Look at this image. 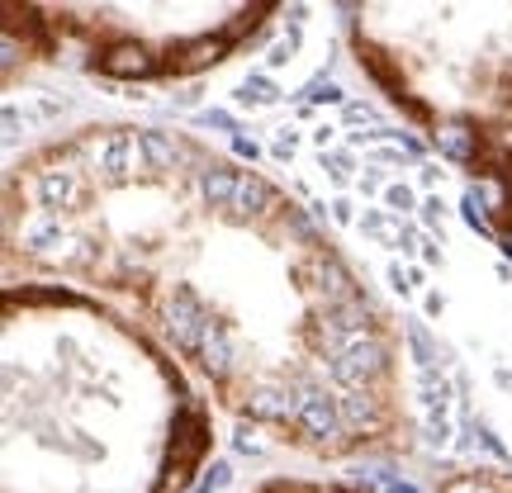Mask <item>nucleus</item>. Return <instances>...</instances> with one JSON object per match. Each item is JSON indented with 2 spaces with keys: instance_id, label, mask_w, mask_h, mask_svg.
<instances>
[{
  "instance_id": "f257e3e1",
  "label": "nucleus",
  "mask_w": 512,
  "mask_h": 493,
  "mask_svg": "<svg viewBox=\"0 0 512 493\" xmlns=\"http://www.w3.org/2000/svg\"><path fill=\"white\" fill-rule=\"evenodd\" d=\"M133 171H152L143 157V147L138 138L128 133V128H110L105 138H95V176L110 185H124L133 181Z\"/></svg>"
},
{
  "instance_id": "f03ea898",
  "label": "nucleus",
  "mask_w": 512,
  "mask_h": 493,
  "mask_svg": "<svg viewBox=\"0 0 512 493\" xmlns=\"http://www.w3.org/2000/svg\"><path fill=\"white\" fill-rule=\"evenodd\" d=\"M384 370H389V351H384L380 337H366V342H356V347H347L342 356L328 361V375L337 384H347L351 394L366 389V384H375Z\"/></svg>"
},
{
  "instance_id": "7ed1b4c3",
  "label": "nucleus",
  "mask_w": 512,
  "mask_h": 493,
  "mask_svg": "<svg viewBox=\"0 0 512 493\" xmlns=\"http://www.w3.org/2000/svg\"><path fill=\"white\" fill-rule=\"evenodd\" d=\"M204 328H209V309L200 304V294L190 285H176L171 299H166V332L176 337V347L200 356V342H204Z\"/></svg>"
},
{
  "instance_id": "20e7f679",
  "label": "nucleus",
  "mask_w": 512,
  "mask_h": 493,
  "mask_svg": "<svg viewBox=\"0 0 512 493\" xmlns=\"http://www.w3.org/2000/svg\"><path fill=\"white\" fill-rule=\"evenodd\" d=\"M356 228H361L366 238H375L380 247L403 252V256H422V247H427V233H418L413 223L399 219V214H389V209H366Z\"/></svg>"
},
{
  "instance_id": "39448f33",
  "label": "nucleus",
  "mask_w": 512,
  "mask_h": 493,
  "mask_svg": "<svg viewBox=\"0 0 512 493\" xmlns=\"http://www.w3.org/2000/svg\"><path fill=\"white\" fill-rule=\"evenodd\" d=\"M299 427H304V437L309 441H332L347 422H342V399H332L328 389H304V399H299Z\"/></svg>"
},
{
  "instance_id": "423d86ee",
  "label": "nucleus",
  "mask_w": 512,
  "mask_h": 493,
  "mask_svg": "<svg viewBox=\"0 0 512 493\" xmlns=\"http://www.w3.org/2000/svg\"><path fill=\"white\" fill-rule=\"evenodd\" d=\"M95 67L105 76H114V81H143V76H152V72H162V62L152 57V48L147 43H110L105 53L95 57Z\"/></svg>"
},
{
  "instance_id": "0eeeda50",
  "label": "nucleus",
  "mask_w": 512,
  "mask_h": 493,
  "mask_svg": "<svg viewBox=\"0 0 512 493\" xmlns=\"http://www.w3.org/2000/svg\"><path fill=\"white\" fill-rule=\"evenodd\" d=\"M171 470L176 475H185L195 460L209 451V422H204V413H195V408H185V413H176V422H171Z\"/></svg>"
},
{
  "instance_id": "6e6552de",
  "label": "nucleus",
  "mask_w": 512,
  "mask_h": 493,
  "mask_svg": "<svg viewBox=\"0 0 512 493\" xmlns=\"http://www.w3.org/2000/svg\"><path fill=\"white\" fill-rule=\"evenodd\" d=\"M233 48V38L228 34H204V38H185V43H176L171 48V57H166V72H204V67H214V62H223V53Z\"/></svg>"
},
{
  "instance_id": "1a4fd4ad",
  "label": "nucleus",
  "mask_w": 512,
  "mask_h": 493,
  "mask_svg": "<svg viewBox=\"0 0 512 493\" xmlns=\"http://www.w3.org/2000/svg\"><path fill=\"white\" fill-rule=\"evenodd\" d=\"M299 399H304V389L256 384V389H247V413L252 418H271V422H294L299 418Z\"/></svg>"
},
{
  "instance_id": "9d476101",
  "label": "nucleus",
  "mask_w": 512,
  "mask_h": 493,
  "mask_svg": "<svg viewBox=\"0 0 512 493\" xmlns=\"http://www.w3.org/2000/svg\"><path fill=\"white\" fill-rule=\"evenodd\" d=\"M38 200H43V209L48 214H67L76 200H81V190H76V171H67V166H53V171H38Z\"/></svg>"
},
{
  "instance_id": "9b49d317",
  "label": "nucleus",
  "mask_w": 512,
  "mask_h": 493,
  "mask_svg": "<svg viewBox=\"0 0 512 493\" xmlns=\"http://www.w3.org/2000/svg\"><path fill=\"white\" fill-rule=\"evenodd\" d=\"M275 204V190L256 171H242V181H238V195H233V209H228V219L233 223H252L261 219V209H271Z\"/></svg>"
},
{
  "instance_id": "f8f14e48",
  "label": "nucleus",
  "mask_w": 512,
  "mask_h": 493,
  "mask_svg": "<svg viewBox=\"0 0 512 493\" xmlns=\"http://www.w3.org/2000/svg\"><path fill=\"white\" fill-rule=\"evenodd\" d=\"M238 181H242V171H233L228 162H209L200 171V195L209 209H233V195H238Z\"/></svg>"
},
{
  "instance_id": "ddd939ff",
  "label": "nucleus",
  "mask_w": 512,
  "mask_h": 493,
  "mask_svg": "<svg viewBox=\"0 0 512 493\" xmlns=\"http://www.w3.org/2000/svg\"><path fill=\"white\" fill-rule=\"evenodd\" d=\"M437 147H441V157H451V162H475L479 157L475 124H465V119H446V124H437Z\"/></svg>"
},
{
  "instance_id": "4468645a",
  "label": "nucleus",
  "mask_w": 512,
  "mask_h": 493,
  "mask_svg": "<svg viewBox=\"0 0 512 493\" xmlns=\"http://www.w3.org/2000/svg\"><path fill=\"white\" fill-rule=\"evenodd\" d=\"M200 366L223 380L228 370H233V342H228V328H223L219 318H209V328H204V342H200Z\"/></svg>"
},
{
  "instance_id": "2eb2a0df",
  "label": "nucleus",
  "mask_w": 512,
  "mask_h": 493,
  "mask_svg": "<svg viewBox=\"0 0 512 493\" xmlns=\"http://www.w3.org/2000/svg\"><path fill=\"white\" fill-rule=\"evenodd\" d=\"M138 147H143V157L152 171H176V166L185 162V147L176 143V138L157 133V128H143V133H138Z\"/></svg>"
},
{
  "instance_id": "dca6fc26",
  "label": "nucleus",
  "mask_w": 512,
  "mask_h": 493,
  "mask_svg": "<svg viewBox=\"0 0 512 493\" xmlns=\"http://www.w3.org/2000/svg\"><path fill=\"white\" fill-rule=\"evenodd\" d=\"M19 242H24L29 252H48V247H62V214H48V209H38L34 219L24 223Z\"/></svg>"
},
{
  "instance_id": "f3484780",
  "label": "nucleus",
  "mask_w": 512,
  "mask_h": 493,
  "mask_svg": "<svg viewBox=\"0 0 512 493\" xmlns=\"http://www.w3.org/2000/svg\"><path fill=\"white\" fill-rule=\"evenodd\" d=\"M342 422H347V427H356V432H370V427H380V422H384L380 399H375V394H366V389L347 394V399H342Z\"/></svg>"
},
{
  "instance_id": "a211bd4d",
  "label": "nucleus",
  "mask_w": 512,
  "mask_h": 493,
  "mask_svg": "<svg viewBox=\"0 0 512 493\" xmlns=\"http://www.w3.org/2000/svg\"><path fill=\"white\" fill-rule=\"evenodd\" d=\"M380 200H384V209H389V214H399V219H408L413 209H422V204H418V190H413V185H403V181H389V185H384Z\"/></svg>"
},
{
  "instance_id": "6ab92c4d",
  "label": "nucleus",
  "mask_w": 512,
  "mask_h": 493,
  "mask_svg": "<svg viewBox=\"0 0 512 493\" xmlns=\"http://www.w3.org/2000/svg\"><path fill=\"white\" fill-rule=\"evenodd\" d=\"M238 100L242 105H256V110H266V105H275V100H280V91H275L271 86V76H247V81H242L238 86Z\"/></svg>"
},
{
  "instance_id": "aec40b11",
  "label": "nucleus",
  "mask_w": 512,
  "mask_h": 493,
  "mask_svg": "<svg viewBox=\"0 0 512 493\" xmlns=\"http://www.w3.org/2000/svg\"><path fill=\"white\" fill-rule=\"evenodd\" d=\"M299 100H309V105H347L342 86H337V81H328V76H313L309 86L299 91Z\"/></svg>"
},
{
  "instance_id": "412c9836",
  "label": "nucleus",
  "mask_w": 512,
  "mask_h": 493,
  "mask_svg": "<svg viewBox=\"0 0 512 493\" xmlns=\"http://www.w3.org/2000/svg\"><path fill=\"white\" fill-rule=\"evenodd\" d=\"M408 337H413V356H418L422 370H441V351L432 347V337L422 332V323H408Z\"/></svg>"
},
{
  "instance_id": "4be33fe9",
  "label": "nucleus",
  "mask_w": 512,
  "mask_h": 493,
  "mask_svg": "<svg viewBox=\"0 0 512 493\" xmlns=\"http://www.w3.org/2000/svg\"><path fill=\"white\" fill-rule=\"evenodd\" d=\"M318 162H323V171H328L337 185H351V171H356V157H351V152H337V147H332V152H323Z\"/></svg>"
},
{
  "instance_id": "5701e85b",
  "label": "nucleus",
  "mask_w": 512,
  "mask_h": 493,
  "mask_svg": "<svg viewBox=\"0 0 512 493\" xmlns=\"http://www.w3.org/2000/svg\"><path fill=\"white\" fill-rule=\"evenodd\" d=\"M465 223H470L475 233H484V238H494V223H489V209L479 204V195H475V190L465 195Z\"/></svg>"
},
{
  "instance_id": "b1692460",
  "label": "nucleus",
  "mask_w": 512,
  "mask_h": 493,
  "mask_svg": "<svg viewBox=\"0 0 512 493\" xmlns=\"http://www.w3.org/2000/svg\"><path fill=\"white\" fill-rule=\"evenodd\" d=\"M294 53H299V29H290V34L280 38V43L271 48V57H266V62H271V67H285V62H294Z\"/></svg>"
},
{
  "instance_id": "393cba45",
  "label": "nucleus",
  "mask_w": 512,
  "mask_h": 493,
  "mask_svg": "<svg viewBox=\"0 0 512 493\" xmlns=\"http://www.w3.org/2000/svg\"><path fill=\"white\" fill-rule=\"evenodd\" d=\"M228 479H233V465H228V460H219V465L204 475V484L195 493H219V489H228Z\"/></svg>"
},
{
  "instance_id": "a878e982",
  "label": "nucleus",
  "mask_w": 512,
  "mask_h": 493,
  "mask_svg": "<svg viewBox=\"0 0 512 493\" xmlns=\"http://www.w3.org/2000/svg\"><path fill=\"white\" fill-rule=\"evenodd\" d=\"M285 228H290V233H294L299 242H304V247H313V223L304 219L299 209H290V214H285Z\"/></svg>"
},
{
  "instance_id": "bb28decb",
  "label": "nucleus",
  "mask_w": 512,
  "mask_h": 493,
  "mask_svg": "<svg viewBox=\"0 0 512 493\" xmlns=\"http://www.w3.org/2000/svg\"><path fill=\"white\" fill-rule=\"evenodd\" d=\"M200 119H204L209 128H228V133H238V138H242V128H238V119H233V114H223V110H204Z\"/></svg>"
},
{
  "instance_id": "cd10ccee",
  "label": "nucleus",
  "mask_w": 512,
  "mask_h": 493,
  "mask_svg": "<svg viewBox=\"0 0 512 493\" xmlns=\"http://www.w3.org/2000/svg\"><path fill=\"white\" fill-rule=\"evenodd\" d=\"M441 493H489V484H479V479H456V484H446Z\"/></svg>"
},
{
  "instance_id": "c85d7f7f",
  "label": "nucleus",
  "mask_w": 512,
  "mask_h": 493,
  "mask_svg": "<svg viewBox=\"0 0 512 493\" xmlns=\"http://www.w3.org/2000/svg\"><path fill=\"white\" fill-rule=\"evenodd\" d=\"M5 138H10V143L19 138V110L15 105H5Z\"/></svg>"
},
{
  "instance_id": "c756f323",
  "label": "nucleus",
  "mask_w": 512,
  "mask_h": 493,
  "mask_svg": "<svg viewBox=\"0 0 512 493\" xmlns=\"http://www.w3.org/2000/svg\"><path fill=\"white\" fill-rule=\"evenodd\" d=\"M347 119H356V124H375V110H370V105H347Z\"/></svg>"
},
{
  "instance_id": "7c9ffc66",
  "label": "nucleus",
  "mask_w": 512,
  "mask_h": 493,
  "mask_svg": "<svg viewBox=\"0 0 512 493\" xmlns=\"http://www.w3.org/2000/svg\"><path fill=\"white\" fill-rule=\"evenodd\" d=\"M233 152H238V157H252V162H256V143H247V138H233Z\"/></svg>"
},
{
  "instance_id": "2f4dec72",
  "label": "nucleus",
  "mask_w": 512,
  "mask_h": 493,
  "mask_svg": "<svg viewBox=\"0 0 512 493\" xmlns=\"http://www.w3.org/2000/svg\"><path fill=\"white\" fill-rule=\"evenodd\" d=\"M389 493H418L413 484H389Z\"/></svg>"
}]
</instances>
